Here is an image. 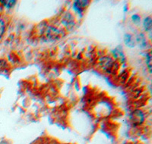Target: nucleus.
Segmentation results:
<instances>
[{
  "mask_svg": "<svg viewBox=\"0 0 152 144\" xmlns=\"http://www.w3.org/2000/svg\"><path fill=\"white\" fill-rule=\"evenodd\" d=\"M45 34L47 37L50 40H58L62 37V32L61 30L58 29L57 28L50 26L47 28Z\"/></svg>",
  "mask_w": 152,
  "mask_h": 144,
  "instance_id": "f257e3e1",
  "label": "nucleus"
},
{
  "mask_svg": "<svg viewBox=\"0 0 152 144\" xmlns=\"http://www.w3.org/2000/svg\"><path fill=\"white\" fill-rule=\"evenodd\" d=\"M131 120L132 121L133 123L136 124H140L143 122L144 119H145V116L142 111L140 110H136L135 112H133L132 113L131 117H130Z\"/></svg>",
  "mask_w": 152,
  "mask_h": 144,
  "instance_id": "f03ea898",
  "label": "nucleus"
},
{
  "mask_svg": "<svg viewBox=\"0 0 152 144\" xmlns=\"http://www.w3.org/2000/svg\"><path fill=\"white\" fill-rule=\"evenodd\" d=\"M101 65L106 71H111L113 66V62L110 58H104V60L101 62Z\"/></svg>",
  "mask_w": 152,
  "mask_h": 144,
  "instance_id": "7ed1b4c3",
  "label": "nucleus"
},
{
  "mask_svg": "<svg viewBox=\"0 0 152 144\" xmlns=\"http://www.w3.org/2000/svg\"><path fill=\"white\" fill-rule=\"evenodd\" d=\"M136 42L138 43V45L140 46V47L142 49H144L146 47V39H145V36L143 33H138L136 36Z\"/></svg>",
  "mask_w": 152,
  "mask_h": 144,
  "instance_id": "20e7f679",
  "label": "nucleus"
},
{
  "mask_svg": "<svg viewBox=\"0 0 152 144\" xmlns=\"http://www.w3.org/2000/svg\"><path fill=\"white\" fill-rule=\"evenodd\" d=\"M87 3H89V2L88 1H77L75 2L74 7L75 8L76 10L81 12V11H84L86 5H88V4Z\"/></svg>",
  "mask_w": 152,
  "mask_h": 144,
  "instance_id": "39448f33",
  "label": "nucleus"
},
{
  "mask_svg": "<svg viewBox=\"0 0 152 144\" xmlns=\"http://www.w3.org/2000/svg\"><path fill=\"white\" fill-rule=\"evenodd\" d=\"M124 42H125V43H126V46L129 47H130V48L135 47V41H134V39H133L132 36L130 34H129V33H127V34L125 35Z\"/></svg>",
  "mask_w": 152,
  "mask_h": 144,
  "instance_id": "423d86ee",
  "label": "nucleus"
},
{
  "mask_svg": "<svg viewBox=\"0 0 152 144\" xmlns=\"http://www.w3.org/2000/svg\"><path fill=\"white\" fill-rule=\"evenodd\" d=\"M144 28L146 31H150L151 30V26H152V20L151 17H148L144 20L143 22Z\"/></svg>",
  "mask_w": 152,
  "mask_h": 144,
  "instance_id": "0eeeda50",
  "label": "nucleus"
},
{
  "mask_svg": "<svg viewBox=\"0 0 152 144\" xmlns=\"http://www.w3.org/2000/svg\"><path fill=\"white\" fill-rule=\"evenodd\" d=\"M5 31V20L2 17H0V38L2 37V35Z\"/></svg>",
  "mask_w": 152,
  "mask_h": 144,
  "instance_id": "6e6552de",
  "label": "nucleus"
},
{
  "mask_svg": "<svg viewBox=\"0 0 152 144\" xmlns=\"http://www.w3.org/2000/svg\"><path fill=\"white\" fill-rule=\"evenodd\" d=\"M146 62H147L148 67L151 72V52H148V54L146 55Z\"/></svg>",
  "mask_w": 152,
  "mask_h": 144,
  "instance_id": "1a4fd4ad",
  "label": "nucleus"
},
{
  "mask_svg": "<svg viewBox=\"0 0 152 144\" xmlns=\"http://www.w3.org/2000/svg\"><path fill=\"white\" fill-rule=\"evenodd\" d=\"M1 2H3V3H5V4H4V5H5V6L8 8L13 7V6H14L16 3L15 1H1Z\"/></svg>",
  "mask_w": 152,
  "mask_h": 144,
  "instance_id": "9d476101",
  "label": "nucleus"
}]
</instances>
